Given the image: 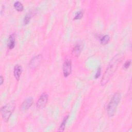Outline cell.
Masks as SVG:
<instances>
[{
    "label": "cell",
    "instance_id": "cell-1",
    "mask_svg": "<svg viewBox=\"0 0 132 132\" xmlns=\"http://www.w3.org/2000/svg\"><path fill=\"white\" fill-rule=\"evenodd\" d=\"M124 57L123 53H120L115 55L110 61L108 64L104 75L101 80V85L102 86L106 85L110 80L114 73L117 71L119 65L121 63Z\"/></svg>",
    "mask_w": 132,
    "mask_h": 132
},
{
    "label": "cell",
    "instance_id": "cell-2",
    "mask_svg": "<svg viewBox=\"0 0 132 132\" xmlns=\"http://www.w3.org/2000/svg\"><path fill=\"white\" fill-rule=\"evenodd\" d=\"M121 99V94L120 92H117L113 95L107 104L106 109L107 114L109 117H112L115 114Z\"/></svg>",
    "mask_w": 132,
    "mask_h": 132
},
{
    "label": "cell",
    "instance_id": "cell-3",
    "mask_svg": "<svg viewBox=\"0 0 132 132\" xmlns=\"http://www.w3.org/2000/svg\"><path fill=\"white\" fill-rule=\"evenodd\" d=\"M14 109V105L13 104H8L1 107V114L3 121L7 122Z\"/></svg>",
    "mask_w": 132,
    "mask_h": 132
},
{
    "label": "cell",
    "instance_id": "cell-4",
    "mask_svg": "<svg viewBox=\"0 0 132 132\" xmlns=\"http://www.w3.org/2000/svg\"><path fill=\"white\" fill-rule=\"evenodd\" d=\"M48 100V95L46 92L42 93L38 99L36 103V107L38 109L43 108L47 104Z\"/></svg>",
    "mask_w": 132,
    "mask_h": 132
},
{
    "label": "cell",
    "instance_id": "cell-5",
    "mask_svg": "<svg viewBox=\"0 0 132 132\" xmlns=\"http://www.w3.org/2000/svg\"><path fill=\"white\" fill-rule=\"evenodd\" d=\"M42 61V56L41 55H38L30 60L28 67L31 70L36 69L40 64Z\"/></svg>",
    "mask_w": 132,
    "mask_h": 132
},
{
    "label": "cell",
    "instance_id": "cell-6",
    "mask_svg": "<svg viewBox=\"0 0 132 132\" xmlns=\"http://www.w3.org/2000/svg\"><path fill=\"white\" fill-rule=\"evenodd\" d=\"M72 72V62L71 60L70 59H66L63 64L62 67V72L63 75L64 77H67L69 76Z\"/></svg>",
    "mask_w": 132,
    "mask_h": 132
},
{
    "label": "cell",
    "instance_id": "cell-7",
    "mask_svg": "<svg viewBox=\"0 0 132 132\" xmlns=\"http://www.w3.org/2000/svg\"><path fill=\"white\" fill-rule=\"evenodd\" d=\"M34 103L33 98L29 97L25 99L21 105V109L23 111H26L28 110L30 107Z\"/></svg>",
    "mask_w": 132,
    "mask_h": 132
},
{
    "label": "cell",
    "instance_id": "cell-8",
    "mask_svg": "<svg viewBox=\"0 0 132 132\" xmlns=\"http://www.w3.org/2000/svg\"><path fill=\"white\" fill-rule=\"evenodd\" d=\"M82 48V43L80 42H77L75 44V45L72 50V54L76 57H79L81 52Z\"/></svg>",
    "mask_w": 132,
    "mask_h": 132
},
{
    "label": "cell",
    "instance_id": "cell-9",
    "mask_svg": "<svg viewBox=\"0 0 132 132\" xmlns=\"http://www.w3.org/2000/svg\"><path fill=\"white\" fill-rule=\"evenodd\" d=\"M15 44V34L12 33L9 36L7 41V47L9 50L13 49Z\"/></svg>",
    "mask_w": 132,
    "mask_h": 132
},
{
    "label": "cell",
    "instance_id": "cell-10",
    "mask_svg": "<svg viewBox=\"0 0 132 132\" xmlns=\"http://www.w3.org/2000/svg\"><path fill=\"white\" fill-rule=\"evenodd\" d=\"M22 72V67L19 64L15 65L13 69V75L16 80L18 81L19 80Z\"/></svg>",
    "mask_w": 132,
    "mask_h": 132
},
{
    "label": "cell",
    "instance_id": "cell-11",
    "mask_svg": "<svg viewBox=\"0 0 132 132\" xmlns=\"http://www.w3.org/2000/svg\"><path fill=\"white\" fill-rule=\"evenodd\" d=\"M69 118V115L68 114L67 116H65L64 117V118H63L60 126H59V128L58 129V131H63L65 129V126H66V124H67V122L68 121V120Z\"/></svg>",
    "mask_w": 132,
    "mask_h": 132
},
{
    "label": "cell",
    "instance_id": "cell-12",
    "mask_svg": "<svg viewBox=\"0 0 132 132\" xmlns=\"http://www.w3.org/2000/svg\"><path fill=\"white\" fill-rule=\"evenodd\" d=\"M13 7L14 9L19 12H22L24 9L23 5L20 1L15 2L13 4Z\"/></svg>",
    "mask_w": 132,
    "mask_h": 132
},
{
    "label": "cell",
    "instance_id": "cell-13",
    "mask_svg": "<svg viewBox=\"0 0 132 132\" xmlns=\"http://www.w3.org/2000/svg\"><path fill=\"white\" fill-rule=\"evenodd\" d=\"M32 16H33V13L32 12H28L25 15V16L23 19V24L24 25H27L30 22V21L31 18L32 17Z\"/></svg>",
    "mask_w": 132,
    "mask_h": 132
},
{
    "label": "cell",
    "instance_id": "cell-14",
    "mask_svg": "<svg viewBox=\"0 0 132 132\" xmlns=\"http://www.w3.org/2000/svg\"><path fill=\"white\" fill-rule=\"evenodd\" d=\"M100 42L102 45H106L110 40V37L108 35H105L100 39Z\"/></svg>",
    "mask_w": 132,
    "mask_h": 132
},
{
    "label": "cell",
    "instance_id": "cell-15",
    "mask_svg": "<svg viewBox=\"0 0 132 132\" xmlns=\"http://www.w3.org/2000/svg\"><path fill=\"white\" fill-rule=\"evenodd\" d=\"M84 11L83 10H79V11H78L76 13L73 19L74 20H77L81 19L84 15Z\"/></svg>",
    "mask_w": 132,
    "mask_h": 132
},
{
    "label": "cell",
    "instance_id": "cell-16",
    "mask_svg": "<svg viewBox=\"0 0 132 132\" xmlns=\"http://www.w3.org/2000/svg\"><path fill=\"white\" fill-rule=\"evenodd\" d=\"M131 64V60H127L124 64L123 65V68L125 69H128L130 65Z\"/></svg>",
    "mask_w": 132,
    "mask_h": 132
},
{
    "label": "cell",
    "instance_id": "cell-17",
    "mask_svg": "<svg viewBox=\"0 0 132 132\" xmlns=\"http://www.w3.org/2000/svg\"><path fill=\"white\" fill-rule=\"evenodd\" d=\"M101 67H98L97 68L96 73V74L95 75V76H94L95 78V79L98 78L100 77V76L101 75Z\"/></svg>",
    "mask_w": 132,
    "mask_h": 132
},
{
    "label": "cell",
    "instance_id": "cell-18",
    "mask_svg": "<svg viewBox=\"0 0 132 132\" xmlns=\"http://www.w3.org/2000/svg\"><path fill=\"white\" fill-rule=\"evenodd\" d=\"M4 78L3 77V76L1 75V76H0V85H2V84H3L4 82Z\"/></svg>",
    "mask_w": 132,
    "mask_h": 132
},
{
    "label": "cell",
    "instance_id": "cell-19",
    "mask_svg": "<svg viewBox=\"0 0 132 132\" xmlns=\"http://www.w3.org/2000/svg\"><path fill=\"white\" fill-rule=\"evenodd\" d=\"M4 10H5V6L2 5L1 10V14H2V13H3V12H4Z\"/></svg>",
    "mask_w": 132,
    "mask_h": 132
}]
</instances>
